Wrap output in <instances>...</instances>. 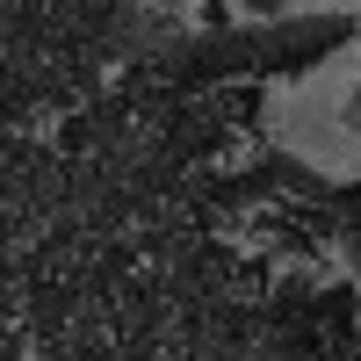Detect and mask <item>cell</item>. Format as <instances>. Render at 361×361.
Masks as SVG:
<instances>
[{
  "label": "cell",
  "mask_w": 361,
  "mask_h": 361,
  "mask_svg": "<svg viewBox=\"0 0 361 361\" xmlns=\"http://www.w3.org/2000/svg\"><path fill=\"white\" fill-rule=\"evenodd\" d=\"M354 44H361V15H275L267 22V80L311 73Z\"/></svg>",
  "instance_id": "cell-1"
},
{
  "label": "cell",
  "mask_w": 361,
  "mask_h": 361,
  "mask_svg": "<svg viewBox=\"0 0 361 361\" xmlns=\"http://www.w3.org/2000/svg\"><path fill=\"white\" fill-rule=\"evenodd\" d=\"M217 123L231 137H260L267 130V80H224L217 87Z\"/></svg>",
  "instance_id": "cell-2"
},
{
  "label": "cell",
  "mask_w": 361,
  "mask_h": 361,
  "mask_svg": "<svg viewBox=\"0 0 361 361\" xmlns=\"http://www.w3.org/2000/svg\"><path fill=\"white\" fill-rule=\"evenodd\" d=\"M333 361H361V347H347V354H333Z\"/></svg>",
  "instance_id": "cell-3"
}]
</instances>
